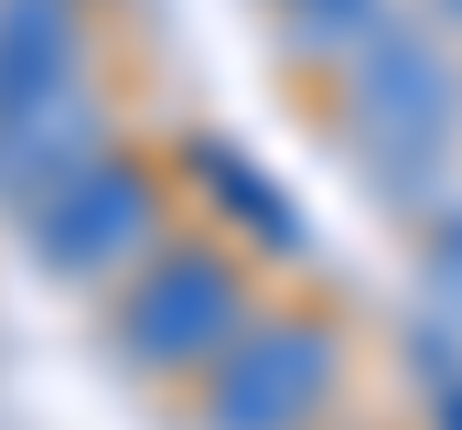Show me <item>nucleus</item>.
<instances>
[{"label":"nucleus","mask_w":462,"mask_h":430,"mask_svg":"<svg viewBox=\"0 0 462 430\" xmlns=\"http://www.w3.org/2000/svg\"><path fill=\"white\" fill-rule=\"evenodd\" d=\"M140 237H151V183H140L129 162H108V173H65V183L43 194V215H32V248H43V269H65V280L118 269Z\"/></svg>","instance_id":"nucleus-3"},{"label":"nucleus","mask_w":462,"mask_h":430,"mask_svg":"<svg viewBox=\"0 0 462 430\" xmlns=\"http://www.w3.org/2000/svg\"><path fill=\"white\" fill-rule=\"evenodd\" d=\"M226 333H236V269H226V258H205V248L162 258V269L118 302V344H129V366H151V377L205 366Z\"/></svg>","instance_id":"nucleus-2"},{"label":"nucleus","mask_w":462,"mask_h":430,"mask_svg":"<svg viewBox=\"0 0 462 430\" xmlns=\"http://www.w3.org/2000/svg\"><path fill=\"white\" fill-rule=\"evenodd\" d=\"M334 388V333L323 322H258L236 333V355L205 388V420L216 430H301Z\"/></svg>","instance_id":"nucleus-1"},{"label":"nucleus","mask_w":462,"mask_h":430,"mask_svg":"<svg viewBox=\"0 0 462 430\" xmlns=\"http://www.w3.org/2000/svg\"><path fill=\"white\" fill-rule=\"evenodd\" d=\"M76 76V11L65 0H0V118L54 108Z\"/></svg>","instance_id":"nucleus-4"},{"label":"nucleus","mask_w":462,"mask_h":430,"mask_svg":"<svg viewBox=\"0 0 462 430\" xmlns=\"http://www.w3.org/2000/svg\"><path fill=\"white\" fill-rule=\"evenodd\" d=\"M441 280H452V302H462V215L441 226Z\"/></svg>","instance_id":"nucleus-7"},{"label":"nucleus","mask_w":462,"mask_h":430,"mask_svg":"<svg viewBox=\"0 0 462 430\" xmlns=\"http://www.w3.org/2000/svg\"><path fill=\"white\" fill-rule=\"evenodd\" d=\"M194 183H205V194H216L247 237H269V248H291V237H301V226H291V194H280V183H258V173H247L236 151H216V140L194 151Z\"/></svg>","instance_id":"nucleus-6"},{"label":"nucleus","mask_w":462,"mask_h":430,"mask_svg":"<svg viewBox=\"0 0 462 430\" xmlns=\"http://www.w3.org/2000/svg\"><path fill=\"white\" fill-rule=\"evenodd\" d=\"M355 87H365V129H376L387 151H398V140H420V151L441 140V108H452V76H441V65H430L420 43H376Z\"/></svg>","instance_id":"nucleus-5"}]
</instances>
